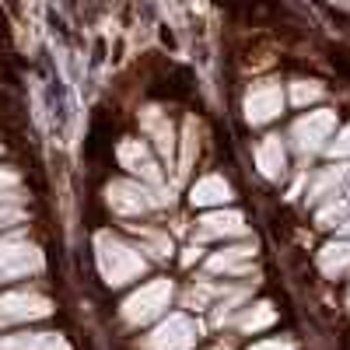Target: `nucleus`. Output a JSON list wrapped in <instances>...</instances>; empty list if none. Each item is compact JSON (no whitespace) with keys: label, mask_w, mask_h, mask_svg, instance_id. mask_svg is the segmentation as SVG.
<instances>
[{"label":"nucleus","mask_w":350,"mask_h":350,"mask_svg":"<svg viewBox=\"0 0 350 350\" xmlns=\"http://www.w3.org/2000/svg\"><path fill=\"white\" fill-rule=\"evenodd\" d=\"M98 267H102L109 284H126V280H137L144 273V259H140V252H133L123 242L102 239L98 242Z\"/></svg>","instance_id":"f257e3e1"},{"label":"nucleus","mask_w":350,"mask_h":350,"mask_svg":"<svg viewBox=\"0 0 350 350\" xmlns=\"http://www.w3.org/2000/svg\"><path fill=\"white\" fill-rule=\"evenodd\" d=\"M172 301V284L168 280H151L148 287H140L137 295L126 298L123 305V315H126V323L140 326V323H151V319H158Z\"/></svg>","instance_id":"f03ea898"},{"label":"nucleus","mask_w":350,"mask_h":350,"mask_svg":"<svg viewBox=\"0 0 350 350\" xmlns=\"http://www.w3.org/2000/svg\"><path fill=\"white\" fill-rule=\"evenodd\" d=\"M196 340H200V323L175 312L151 333V350H193Z\"/></svg>","instance_id":"7ed1b4c3"},{"label":"nucleus","mask_w":350,"mask_h":350,"mask_svg":"<svg viewBox=\"0 0 350 350\" xmlns=\"http://www.w3.org/2000/svg\"><path fill=\"white\" fill-rule=\"evenodd\" d=\"M333 130H336V116L326 112V109H319V112L301 116V120L295 123V130H291V137H295L298 151L308 154V151H319V148H323Z\"/></svg>","instance_id":"20e7f679"},{"label":"nucleus","mask_w":350,"mask_h":350,"mask_svg":"<svg viewBox=\"0 0 350 350\" xmlns=\"http://www.w3.org/2000/svg\"><path fill=\"white\" fill-rule=\"evenodd\" d=\"M284 109V95H280V84L273 81H262L256 84L252 92L245 95V116H249V123H270L273 116Z\"/></svg>","instance_id":"39448f33"},{"label":"nucleus","mask_w":350,"mask_h":350,"mask_svg":"<svg viewBox=\"0 0 350 350\" xmlns=\"http://www.w3.org/2000/svg\"><path fill=\"white\" fill-rule=\"evenodd\" d=\"M120 161L123 168H130L133 175H140V179H148V183H161V172L151 158V151L144 148L140 140H123L120 144Z\"/></svg>","instance_id":"423d86ee"},{"label":"nucleus","mask_w":350,"mask_h":350,"mask_svg":"<svg viewBox=\"0 0 350 350\" xmlns=\"http://www.w3.org/2000/svg\"><path fill=\"white\" fill-rule=\"evenodd\" d=\"M109 207L120 214H140L148 207V193L133 183H112L109 186Z\"/></svg>","instance_id":"0eeeda50"},{"label":"nucleus","mask_w":350,"mask_h":350,"mask_svg":"<svg viewBox=\"0 0 350 350\" xmlns=\"http://www.w3.org/2000/svg\"><path fill=\"white\" fill-rule=\"evenodd\" d=\"M36 262H39L36 249L18 245V242H4V245H0V277H14V273H25L28 267H36Z\"/></svg>","instance_id":"6e6552de"},{"label":"nucleus","mask_w":350,"mask_h":350,"mask_svg":"<svg viewBox=\"0 0 350 350\" xmlns=\"http://www.w3.org/2000/svg\"><path fill=\"white\" fill-rule=\"evenodd\" d=\"M245 231V221H242V214H235V211H214V214H207L200 221V235L203 239H217V235H242Z\"/></svg>","instance_id":"1a4fd4ad"},{"label":"nucleus","mask_w":350,"mask_h":350,"mask_svg":"<svg viewBox=\"0 0 350 350\" xmlns=\"http://www.w3.org/2000/svg\"><path fill=\"white\" fill-rule=\"evenodd\" d=\"M284 161H287V154H284L280 137H267L256 148V165H259V172L267 175V179H280V175H284Z\"/></svg>","instance_id":"9d476101"},{"label":"nucleus","mask_w":350,"mask_h":350,"mask_svg":"<svg viewBox=\"0 0 350 350\" xmlns=\"http://www.w3.org/2000/svg\"><path fill=\"white\" fill-rule=\"evenodd\" d=\"M193 207H211V203H228L231 200V186L221 179V175H207V179H200L189 193Z\"/></svg>","instance_id":"9b49d317"},{"label":"nucleus","mask_w":350,"mask_h":350,"mask_svg":"<svg viewBox=\"0 0 350 350\" xmlns=\"http://www.w3.org/2000/svg\"><path fill=\"white\" fill-rule=\"evenodd\" d=\"M319 267H323V273L329 277H340L350 270V242H333L326 245L323 252H319Z\"/></svg>","instance_id":"f8f14e48"},{"label":"nucleus","mask_w":350,"mask_h":350,"mask_svg":"<svg viewBox=\"0 0 350 350\" xmlns=\"http://www.w3.org/2000/svg\"><path fill=\"white\" fill-rule=\"evenodd\" d=\"M252 245H245V249H228V252H221V256H214L211 259V270H224V273H245L249 267H252Z\"/></svg>","instance_id":"ddd939ff"},{"label":"nucleus","mask_w":350,"mask_h":350,"mask_svg":"<svg viewBox=\"0 0 350 350\" xmlns=\"http://www.w3.org/2000/svg\"><path fill=\"white\" fill-rule=\"evenodd\" d=\"M343 179H347V168H343V165H336V168H326L323 175H315V186H312L308 200H312V203H319V200L333 196V193L340 189V183H343Z\"/></svg>","instance_id":"4468645a"},{"label":"nucleus","mask_w":350,"mask_h":350,"mask_svg":"<svg viewBox=\"0 0 350 350\" xmlns=\"http://www.w3.org/2000/svg\"><path fill=\"white\" fill-rule=\"evenodd\" d=\"M0 315H8V319H25V315H42L49 305L42 301V298H25V295H18V298H4L0 301Z\"/></svg>","instance_id":"2eb2a0df"},{"label":"nucleus","mask_w":350,"mask_h":350,"mask_svg":"<svg viewBox=\"0 0 350 350\" xmlns=\"http://www.w3.org/2000/svg\"><path fill=\"white\" fill-rule=\"evenodd\" d=\"M273 319H277V312H273V305H252L242 319H239V329L242 333H256V329H267V326H273Z\"/></svg>","instance_id":"dca6fc26"},{"label":"nucleus","mask_w":350,"mask_h":350,"mask_svg":"<svg viewBox=\"0 0 350 350\" xmlns=\"http://www.w3.org/2000/svg\"><path fill=\"white\" fill-rule=\"evenodd\" d=\"M144 120H148V130H154L161 154H165V158H172V151H175V133H172V123H165V120H161V116H158L154 109H151L148 116H144Z\"/></svg>","instance_id":"f3484780"},{"label":"nucleus","mask_w":350,"mask_h":350,"mask_svg":"<svg viewBox=\"0 0 350 350\" xmlns=\"http://www.w3.org/2000/svg\"><path fill=\"white\" fill-rule=\"evenodd\" d=\"M323 98V88H319L315 81H298L295 88H291V102L295 105H308V102H319Z\"/></svg>","instance_id":"a211bd4d"},{"label":"nucleus","mask_w":350,"mask_h":350,"mask_svg":"<svg viewBox=\"0 0 350 350\" xmlns=\"http://www.w3.org/2000/svg\"><path fill=\"white\" fill-rule=\"evenodd\" d=\"M329 154H333V158H350V126H343V130L336 133V140L329 144Z\"/></svg>","instance_id":"6ab92c4d"},{"label":"nucleus","mask_w":350,"mask_h":350,"mask_svg":"<svg viewBox=\"0 0 350 350\" xmlns=\"http://www.w3.org/2000/svg\"><path fill=\"white\" fill-rule=\"evenodd\" d=\"M343 217V203H329V207H323V211H319V228H333L336 221Z\"/></svg>","instance_id":"aec40b11"},{"label":"nucleus","mask_w":350,"mask_h":350,"mask_svg":"<svg viewBox=\"0 0 350 350\" xmlns=\"http://www.w3.org/2000/svg\"><path fill=\"white\" fill-rule=\"evenodd\" d=\"M252 350H295L287 340H262V343H256Z\"/></svg>","instance_id":"412c9836"},{"label":"nucleus","mask_w":350,"mask_h":350,"mask_svg":"<svg viewBox=\"0 0 350 350\" xmlns=\"http://www.w3.org/2000/svg\"><path fill=\"white\" fill-rule=\"evenodd\" d=\"M343 228H347V231H350V221H347V224H343Z\"/></svg>","instance_id":"4be33fe9"},{"label":"nucleus","mask_w":350,"mask_h":350,"mask_svg":"<svg viewBox=\"0 0 350 350\" xmlns=\"http://www.w3.org/2000/svg\"><path fill=\"white\" fill-rule=\"evenodd\" d=\"M347 305H350V298H347Z\"/></svg>","instance_id":"5701e85b"}]
</instances>
